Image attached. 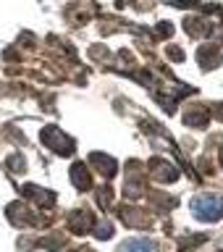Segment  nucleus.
<instances>
[{
  "label": "nucleus",
  "instance_id": "f03ea898",
  "mask_svg": "<svg viewBox=\"0 0 223 252\" xmlns=\"http://www.w3.org/2000/svg\"><path fill=\"white\" fill-rule=\"evenodd\" d=\"M150 173H153V179H158V181H173V179L179 176V173H176V168H173L171 163L160 160V158H155V160H150Z\"/></svg>",
  "mask_w": 223,
  "mask_h": 252
},
{
  "label": "nucleus",
  "instance_id": "6e6552de",
  "mask_svg": "<svg viewBox=\"0 0 223 252\" xmlns=\"http://www.w3.org/2000/svg\"><path fill=\"white\" fill-rule=\"evenodd\" d=\"M200 61H202V68L218 66V53H216V47H202V50H200Z\"/></svg>",
  "mask_w": 223,
  "mask_h": 252
},
{
  "label": "nucleus",
  "instance_id": "f8f14e48",
  "mask_svg": "<svg viewBox=\"0 0 223 252\" xmlns=\"http://www.w3.org/2000/svg\"><path fill=\"white\" fill-rule=\"evenodd\" d=\"M221 165H223V150H221Z\"/></svg>",
  "mask_w": 223,
  "mask_h": 252
},
{
  "label": "nucleus",
  "instance_id": "0eeeda50",
  "mask_svg": "<svg viewBox=\"0 0 223 252\" xmlns=\"http://www.w3.org/2000/svg\"><path fill=\"white\" fill-rule=\"evenodd\" d=\"M187 124L189 126H197V129H202V126H208V110L205 108H197V110H192V113H187Z\"/></svg>",
  "mask_w": 223,
  "mask_h": 252
},
{
  "label": "nucleus",
  "instance_id": "39448f33",
  "mask_svg": "<svg viewBox=\"0 0 223 252\" xmlns=\"http://www.w3.org/2000/svg\"><path fill=\"white\" fill-rule=\"evenodd\" d=\"M118 252H155V244L150 239H126Z\"/></svg>",
  "mask_w": 223,
  "mask_h": 252
},
{
  "label": "nucleus",
  "instance_id": "f257e3e1",
  "mask_svg": "<svg viewBox=\"0 0 223 252\" xmlns=\"http://www.w3.org/2000/svg\"><path fill=\"white\" fill-rule=\"evenodd\" d=\"M192 213H194V218L205 220V223L223 218V197H216V194L194 197V200H192Z\"/></svg>",
  "mask_w": 223,
  "mask_h": 252
},
{
  "label": "nucleus",
  "instance_id": "9d476101",
  "mask_svg": "<svg viewBox=\"0 0 223 252\" xmlns=\"http://www.w3.org/2000/svg\"><path fill=\"white\" fill-rule=\"evenodd\" d=\"M108 236H113V226H110L108 220H102L97 226V239H108Z\"/></svg>",
  "mask_w": 223,
  "mask_h": 252
},
{
  "label": "nucleus",
  "instance_id": "9b49d317",
  "mask_svg": "<svg viewBox=\"0 0 223 252\" xmlns=\"http://www.w3.org/2000/svg\"><path fill=\"white\" fill-rule=\"evenodd\" d=\"M216 116H218L221 121H223V102H221V105H216Z\"/></svg>",
  "mask_w": 223,
  "mask_h": 252
},
{
  "label": "nucleus",
  "instance_id": "423d86ee",
  "mask_svg": "<svg viewBox=\"0 0 223 252\" xmlns=\"http://www.w3.org/2000/svg\"><path fill=\"white\" fill-rule=\"evenodd\" d=\"M71 181L79 187V189H90L92 187V179H90V168H84L82 163H76L71 168Z\"/></svg>",
  "mask_w": 223,
  "mask_h": 252
},
{
  "label": "nucleus",
  "instance_id": "20e7f679",
  "mask_svg": "<svg viewBox=\"0 0 223 252\" xmlns=\"http://www.w3.org/2000/svg\"><path fill=\"white\" fill-rule=\"evenodd\" d=\"M45 139H53L55 145H58L55 150H58L61 155H68L71 150H74V142H71L68 137H63V134H61L58 129H47V131H45Z\"/></svg>",
  "mask_w": 223,
  "mask_h": 252
},
{
  "label": "nucleus",
  "instance_id": "7ed1b4c3",
  "mask_svg": "<svg viewBox=\"0 0 223 252\" xmlns=\"http://www.w3.org/2000/svg\"><path fill=\"white\" fill-rule=\"evenodd\" d=\"M90 163L97 165V171L102 173V176H116V171H118V163L110 155H102V153H92Z\"/></svg>",
  "mask_w": 223,
  "mask_h": 252
},
{
  "label": "nucleus",
  "instance_id": "1a4fd4ad",
  "mask_svg": "<svg viewBox=\"0 0 223 252\" xmlns=\"http://www.w3.org/2000/svg\"><path fill=\"white\" fill-rule=\"evenodd\" d=\"M71 226H74V231L76 234H84V231H90V226H92V216L90 213H82L79 218L71 220Z\"/></svg>",
  "mask_w": 223,
  "mask_h": 252
}]
</instances>
